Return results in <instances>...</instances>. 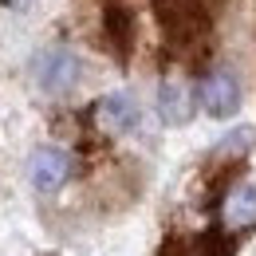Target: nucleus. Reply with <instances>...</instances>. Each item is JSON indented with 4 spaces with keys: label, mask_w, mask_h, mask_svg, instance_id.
Returning <instances> with one entry per match:
<instances>
[{
    "label": "nucleus",
    "mask_w": 256,
    "mask_h": 256,
    "mask_svg": "<svg viewBox=\"0 0 256 256\" xmlns=\"http://www.w3.org/2000/svg\"><path fill=\"white\" fill-rule=\"evenodd\" d=\"M252 142H256V134H252L248 126H240V130H232V134H224L217 150H221V154H244Z\"/></svg>",
    "instance_id": "nucleus-9"
},
{
    "label": "nucleus",
    "mask_w": 256,
    "mask_h": 256,
    "mask_svg": "<svg viewBox=\"0 0 256 256\" xmlns=\"http://www.w3.org/2000/svg\"><path fill=\"white\" fill-rule=\"evenodd\" d=\"M201 106L209 118H232L240 110V83L228 71H213L201 83Z\"/></svg>",
    "instance_id": "nucleus-3"
},
{
    "label": "nucleus",
    "mask_w": 256,
    "mask_h": 256,
    "mask_svg": "<svg viewBox=\"0 0 256 256\" xmlns=\"http://www.w3.org/2000/svg\"><path fill=\"white\" fill-rule=\"evenodd\" d=\"M224 221L232 228H244V224L256 221V186L236 182L232 190L224 193Z\"/></svg>",
    "instance_id": "nucleus-7"
},
{
    "label": "nucleus",
    "mask_w": 256,
    "mask_h": 256,
    "mask_svg": "<svg viewBox=\"0 0 256 256\" xmlns=\"http://www.w3.org/2000/svg\"><path fill=\"white\" fill-rule=\"evenodd\" d=\"M158 110L170 126H186L193 118V98H190V83L186 79H166L158 87Z\"/></svg>",
    "instance_id": "nucleus-6"
},
{
    "label": "nucleus",
    "mask_w": 256,
    "mask_h": 256,
    "mask_svg": "<svg viewBox=\"0 0 256 256\" xmlns=\"http://www.w3.org/2000/svg\"><path fill=\"white\" fill-rule=\"evenodd\" d=\"M102 28H106V40H110V48L118 52V60H126L130 48H134V16H130L126 8L110 4V8H106V16H102Z\"/></svg>",
    "instance_id": "nucleus-8"
},
{
    "label": "nucleus",
    "mask_w": 256,
    "mask_h": 256,
    "mask_svg": "<svg viewBox=\"0 0 256 256\" xmlns=\"http://www.w3.org/2000/svg\"><path fill=\"white\" fill-rule=\"evenodd\" d=\"M71 174V158H67L60 146H40L32 158H28V178L40 193H56Z\"/></svg>",
    "instance_id": "nucleus-4"
},
{
    "label": "nucleus",
    "mask_w": 256,
    "mask_h": 256,
    "mask_svg": "<svg viewBox=\"0 0 256 256\" xmlns=\"http://www.w3.org/2000/svg\"><path fill=\"white\" fill-rule=\"evenodd\" d=\"M154 12L174 48H193L209 32V16H205L201 0H154Z\"/></svg>",
    "instance_id": "nucleus-1"
},
{
    "label": "nucleus",
    "mask_w": 256,
    "mask_h": 256,
    "mask_svg": "<svg viewBox=\"0 0 256 256\" xmlns=\"http://www.w3.org/2000/svg\"><path fill=\"white\" fill-rule=\"evenodd\" d=\"M79 75H83V64H79V56L67 52V48H48V52H40V60H36V83H40L48 95H67V91L79 83Z\"/></svg>",
    "instance_id": "nucleus-2"
},
{
    "label": "nucleus",
    "mask_w": 256,
    "mask_h": 256,
    "mask_svg": "<svg viewBox=\"0 0 256 256\" xmlns=\"http://www.w3.org/2000/svg\"><path fill=\"white\" fill-rule=\"evenodd\" d=\"M95 118L106 134H126L138 126V106L130 95H102L95 102Z\"/></svg>",
    "instance_id": "nucleus-5"
}]
</instances>
